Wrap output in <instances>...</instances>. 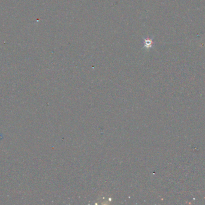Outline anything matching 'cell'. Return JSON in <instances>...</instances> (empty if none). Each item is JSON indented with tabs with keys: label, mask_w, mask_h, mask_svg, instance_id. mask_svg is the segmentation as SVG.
I'll list each match as a JSON object with an SVG mask.
<instances>
[{
	"label": "cell",
	"mask_w": 205,
	"mask_h": 205,
	"mask_svg": "<svg viewBox=\"0 0 205 205\" xmlns=\"http://www.w3.org/2000/svg\"><path fill=\"white\" fill-rule=\"evenodd\" d=\"M152 45V41L151 39L147 38L144 39V46L145 48H151Z\"/></svg>",
	"instance_id": "6da1fadb"
}]
</instances>
